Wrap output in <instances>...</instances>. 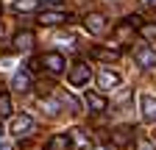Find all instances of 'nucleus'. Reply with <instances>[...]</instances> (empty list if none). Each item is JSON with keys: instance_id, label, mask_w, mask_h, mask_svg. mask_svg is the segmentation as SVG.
<instances>
[{"instance_id": "obj_1", "label": "nucleus", "mask_w": 156, "mask_h": 150, "mask_svg": "<svg viewBox=\"0 0 156 150\" xmlns=\"http://www.w3.org/2000/svg\"><path fill=\"white\" fill-rule=\"evenodd\" d=\"M89 78H92V70H89L87 61H75V64L67 70V81H70V86H87Z\"/></svg>"}, {"instance_id": "obj_2", "label": "nucleus", "mask_w": 156, "mask_h": 150, "mask_svg": "<svg viewBox=\"0 0 156 150\" xmlns=\"http://www.w3.org/2000/svg\"><path fill=\"white\" fill-rule=\"evenodd\" d=\"M39 61H42V67H45V70H48L50 75H62V72H64V67H67L64 56H62V53H56V50L45 53V56H42Z\"/></svg>"}, {"instance_id": "obj_3", "label": "nucleus", "mask_w": 156, "mask_h": 150, "mask_svg": "<svg viewBox=\"0 0 156 150\" xmlns=\"http://www.w3.org/2000/svg\"><path fill=\"white\" fill-rule=\"evenodd\" d=\"M84 31L92 33V36H101V33L106 31V17H103L101 11H89V14L84 17Z\"/></svg>"}, {"instance_id": "obj_4", "label": "nucleus", "mask_w": 156, "mask_h": 150, "mask_svg": "<svg viewBox=\"0 0 156 150\" xmlns=\"http://www.w3.org/2000/svg\"><path fill=\"white\" fill-rule=\"evenodd\" d=\"M36 131V122L28 117V114H20V117H14L11 120V136H28V134H34Z\"/></svg>"}, {"instance_id": "obj_5", "label": "nucleus", "mask_w": 156, "mask_h": 150, "mask_svg": "<svg viewBox=\"0 0 156 150\" xmlns=\"http://www.w3.org/2000/svg\"><path fill=\"white\" fill-rule=\"evenodd\" d=\"M134 128L131 125H120V128H114L112 131V145L114 147H128V145H134Z\"/></svg>"}, {"instance_id": "obj_6", "label": "nucleus", "mask_w": 156, "mask_h": 150, "mask_svg": "<svg viewBox=\"0 0 156 150\" xmlns=\"http://www.w3.org/2000/svg\"><path fill=\"white\" fill-rule=\"evenodd\" d=\"M34 45H36V36H34V31H28V28H25V31H17V33H14V39H11V47L20 50V53L31 50Z\"/></svg>"}, {"instance_id": "obj_7", "label": "nucleus", "mask_w": 156, "mask_h": 150, "mask_svg": "<svg viewBox=\"0 0 156 150\" xmlns=\"http://www.w3.org/2000/svg\"><path fill=\"white\" fill-rule=\"evenodd\" d=\"M134 61L142 70H153L156 67V47H136L134 50Z\"/></svg>"}, {"instance_id": "obj_8", "label": "nucleus", "mask_w": 156, "mask_h": 150, "mask_svg": "<svg viewBox=\"0 0 156 150\" xmlns=\"http://www.w3.org/2000/svg\"><path fill=\"white\" fill-rule=\"evenodd\" d=\"M36 22L39 25H64V22H70V14L67 11H39Z\"/></svg>"}, {"instance_id": "obj_9", "label": "nucleus", "mask_w": 156, "mask_h": 150, "mask_svg": "<svg viewBox=\"0 0 156 150\" xmlns=\"http://www.w3.org/2000/svg\"><path fill=\"white\" fill-rule=\"evenodd\" d=\"M140 114L145 122H156V97L153 95H142L140 97Z\"/></svg>"}, {"instance_id": "obj_10", "label": "nucleus", "mask_w": 156, "mask_h": 150, "mask_svg": "<svg viewBox=\"0 0 156 150\" xmlns=\"http://www.w3.org/2000/svg\"><path fill=\"white\" fill-rule=\"evenodd\" d=\"M31 84H34L31 72H28V70H23V67H20V70L14 72V78H11V89H14V92H28V89H31Z\"/></svg>"}, {"instance_id": "obj_11", "label": "nucleus", "mask_w": 156, "mask_h": 150, "mask_svg": "<svg viewBox=\"0 0 156 150\" xmlns=\"http://www.w3.org/2000/svg\"><path fill=\"white\" fill-rule=\"evenodd\" d=\"M98 84H101V89L103 92H109V89H117L123 84V78H120V72H112V70H103L101 75H98Z\"/></svg>"}, {"instance_id": "obj_12", "label": "nucleus", "mask_w": 156, "mask_h": 150, "mask_svg": "<svg viewBox=\"0 0 156 150\" xmlns=\"http://www.w3.org/2000/svg\"><path fill=\"white\" fill-rule=\"evenodd\" d=\"M84 103L89 106V111H95V114L106 111V106H109V100L103 95H98V92H87V95H84Z\"/></svg>"}, {"instance_id": "obj_13", "label": "nucleus", "mask_w": 156, "mask_h": 150, "mask_svg": "<svg viewBox=\"0 0 156 150\" xmlns=\"http://www.w3.org/2000/svg\"><path fill=\"white\" fill-rule=\"evenodd\" d=\"M89 56H92L95 61H106V64H112V61L120 59V50H114V47H92Z\"/></svg>"}, {"instance_id": "obj_14", "label": "nucleus", "mask_w": 156, "mask_h": 150, "mask_svg": "<svg viewBox=\"0 0 156 150\" xmlns=\"http://www.w3.org/2000/svg\"><path fill=\"white\" fill-rule=\"evenodd\" d=\"M45 150H73V142H70V134H56L48 139V147Z\"/></svg>"}, {"instance_id": "obj_15", "label": "nucleus", "mask_w": 156, "mask_h": 150, "mask_svg": "<svg viewBox=\"0 0 156 150\" xmlns=\"http://www.w3.org/2000/svg\"><path fill=\"white\" fill-rule=\"evenodd\" d=\"M58 100H62L64 108H70V114H81V103H78L70 92H58Z\"/></svg>"}, {"instance_id": "obj_16", "label": "nucleus", "mask_w": 156, "mask_h": 150, "mask_svg": "<svg viewBox=\"0 0 156 150\" xmlns=\"http://www.w3.org/2000/svg\"><path fill=\"white\" fill-rule=\"evenodd\" d=\"M39 108H42V111H48L50 117H58V114H62V106H58L53 97H42V100H39Z\"/></svg>"}, {"instance_id": "obj_17", "label": "nucleus", "mask_w": 156, "mask_h": 150, "mask_svg": "<svg viewBox=\"0 0 156 150\" xmlns=\"http://www.w3.org/2000/svg\"><path fill=\"white\" fill-rule=\"evenodd\" d=\"M134 150H156L153 136H134Z\"/></svg>"}, {"instance_id": "obj_18", "label": "nucleus", "mask_w": 156, "mask_h": 150, "mask_svg": "<svg viewBox=\"0 0 156 150\" xmlns=\"http://www.w3.org/2000/svg\"><path fill=\"white\" fill-rule=\"evenodd\" d=\"M36 6H39V0H17L14 11L17 14H31V11H36Z\"/></svg>"}, {"instance_id": "obj_19", "label": "nucleus", "mask_w": 156, "mask_h": 150, "mask_svg": "<svg viewBox=\"0 0 156 150\" xmlns=\"http://www.w3.org/2000/svg\"><path fill=\"white\" fill-rule=\"evenodd\" d=\"M70 142H73V147H87L89 145V139H87V134L81 128H73L70 131Z\"/></svg>"}, {"instance_id": "obj_20", "label": "nucleus", "mask_w": 156, "mask_h": 150, "mask_svg": "<svg viewBox=\"0 0 156 150\" xmlns=\"http://www.w3.org/2000/svg\"><path fill=\"white\" fill-rule=\"evenodd\" d=\"M11 117V100L9 95H0V120H9Z\"/></svg>"}, {"instance_id": "obj_21", "label": "nucleus", "mask_w": 156, "mask_h": 150, "mask_svg": "<svg viewBox=\"0 0 156 150\" xmlns=\"http://www.w3.org/2000/svg\"><path fill=\"white\" fill-rule=\"evenodd\" d=\"M131 33H134V28H131V25H126V22H120V25H117V39H120V42H126Z\"/></svg>"}, {"instance_id": "obj_22", "label": "nucleus", "mask_w": 156, "mask_h": 150, "mask_svg": "<svg viewBox=\"0 0 156 150\" xmlns=\"http://www.w3.org/2000/svg\"><path fill=\"white\" fill-rule=\"evenodd\" d=\"M140 33L145 36V39H156V25H153V22H142Z\"/></svg>"}, {"instance_id": "obj_23", "label": "nucleus", "mask_w": 156, "mask_h": 150, "mask_svg": "<svg viewBox=\"0 0 156 150\" xmlns=\"http://www.w3.org/2000/svg\"><path fill=\"white\" fill-rule=\"evenodd\" d=\"M123 22H126V25H131L134 31H140V28H142V17H140V14H131V17H126Z\"/></svg>"}, {"instance_id": "obj_24", "label": "nucleus", "mask_w": 156, "mask_h": 150, "mask_svg": "<svg viewBox=\"0 0 156 150\" xmlns=\"http://www.w3.org/2000/svg\"><path fill=\"white\" fill-rule=\"evenodd\" d=\"M45 3H50V6H62L64 0H45Z\"/></svg>"}, {"instance_id": "obj_25", "label": "nucleus", "mask_w": 156, "mask_h": 150, "mask_svg": "<svg viewBox=\"0 0 156 150\" xmlns=\"http://www.w3.org/2000/svg\"><path fill=\"white\" fill-rule=\"evenodd\" d=\"M95 150H112V147H106V145H101V147H95Z\"/></svg>"}, {"instance_id": "obj_26", "label": "nucleus", "mask_w": 156, "mask_h": 150, "mask_svg": "<svg viewBox=\"0 0 156 150\" xmlns=\"http://www.w3.org/2000/svg\"><path fill=\"white\" fill-rule=\"evenodd\" d=\"M0 14H3V0H0Z\"/></svg>"}, {"instance_id": "obj_27", "label": "nucleus", "mask_w": 156, "mask_h": 150, "mask_svg": "<svg viewBox=\"0 0 156 150\" xmlns=\"http://www.w3.org/2000/svg\"><path fill=\"white\" fill-rule=\"evenodd\" d=\"M0 150H6V145H3V142H0Z\"/></svg>"}, {"instance_id": "obj_28", "label": "nucleus", "mask_w": 156, "mask_h": 150, "mask_svg": "<svg viewBox=\"0 0 156 150\" xmlns=\"http://www.w3.org/2000/svg\"><path fill=\"white\" fill-rule=\"evenodd\" d=\"M148 3H151V6H156V0H148Z\"/></svg>"}, {"instance_id": "obj_29", "label": "nucleus", "mask_w": 156, "mask_h": 150, "mask_svg": "<svg viewBox=\"0 0 156 150\" xmlns=\"http://www.w3.org/2000/svg\"><path fill=\"white\" fill-rule=\"evenodd\" d=\"M0 36H3V25H0Z\"/></svg>"}, {"instance_id": "obj_30", "label": "nucleus", "mask_w": 156, "mask_h": 150, "mask_svg": "<svg viewBox=\"0 0 156 150\" xmlns=\"http://www.w3.org/2000/svg\"><path fill=\"white\" fill-rule=\"evenodd\" d=\"M0 136H3V128H0Z\"/></svg>"}]
</instances>
